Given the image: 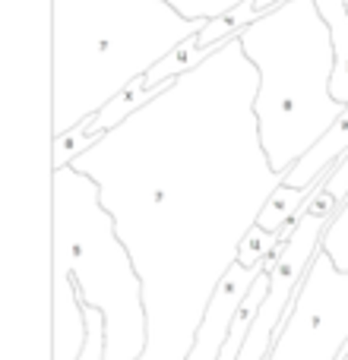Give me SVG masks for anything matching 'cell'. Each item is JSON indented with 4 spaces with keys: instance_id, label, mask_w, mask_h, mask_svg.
Returning a JSON list of instances; mask_svg holds the SVG:
<instances>
[{
    "instance_id": "obj_6",
    "label": "cell",
    "mask_w": 348,
    "mask_h": 360,
    "mask_svg": "<svg viewBox=\"0 0 348 360\" xmlns=\"http://www.w3.org/2000/svg\"><path fill=\"white\" fill-rule=\"evenodd\" d=\"M273 256L263 259L260 266H254V269L241 266V262H231L228 266V272L222 275L218 288L212 291L209 307H206L203 319H199V326H197V338H193L190 360H218L225 342H228V329H231V319H235L237 307L244 304V297L250 294V288L256 285L260 272H266V269L273 266Z\"/></svg>"
},
{
    "instance_id": "obj_8",
    "label": "cell",
    "mask_w": 348,
    "mask_h": 360,
    "mask_svg": "<svg viewBox=\"0 0 348 360\" xmlns=\"http://www.w3.org/2000/svg\"><path fill=\"white\" fill-rule=\"evenodd\" d=\"M326 174H330V171H326ZM326 174L317 177L311 186H292V184H285V180H282V184L273 190V196L266 199V205L260 209L256 224H263L266 231H282L285 224L298 221L301 212L307 209V202H311V199L317 196V190L323 186Z\"/></svg>"
},
{
    "instance_id": "obj_1",
    "label": "cell",
    "mask_w": 348,
    "mask_h": 360,
    "mask_svg": "<svg viewBox=\"0 0 348 360\" xmlns=\"http://www.w3.org/2000/svg\"><path fill=\"white\" fill-rule=\"evenodd\" d=\"M256 86L241 38H225L73 158L143 278L149 342L137 360H190L212 291L285 180L260 143Z\"/></svg>"
},
{
    "instance_id": "obj_4",
    "label": "cell",
    "mask_w": 348,
    "mask_h": 360,
    "mask_svg": "<svg viewBox=\"0 0 348 360\" xmlns=\"http://www.w3.org/2000/svg\"><path fill=\"white\" fill-rule=\"evenodd\" d=\"M51 262L73 275L82 304L105 313L108 360H137L149 342L143 278L99 199V180L63 165L51 171Z\"/></svg>"
},
{
    "instance_id": "obj_10",
    "label": "cell",
    "mask_w": 348,
    "mask_h": 360,
    "mask_svg": "<svg viewBox=\"0 0 348 360\" xmlns=\"http://www.w3.org/2000/svg\"><path fill=\"white\" fill-rule=\"evenodd\" d=\"M326 25L333 35V51H336V67H333V98L348 105V0H317Z\"/></svg>"
},
{
    "instance_id": "obj_15",
    "label": "cell",
    "mask_w": 348,
    "mask_h": 360,
    "mask_svg": "<svg viewBox=\"0 0 348 360\" xmlns=\"http://www.w3.org/2000/svg\"><path fill=\"white\" fill-rule=\"evenodd\" d=\"M168 4L187 19H218L228 10H235L241 0H168Z\"/></svg>"
},
{
    "instance_id": "obj_5",
    "label": "cell",
    "mask_w": 348,
    "mask_h": 360,
    "mask_svg": "<svg viewBox=\"0 0 348 360\" xmlns=\"http://www.w3.org/2000/svg\"><path fill=\"white\" fill-rule=\"evenodd\" d=\"M348 348V272L323 247L301 278L266 360H339Z\"/></svg>"
},
{
    "instance_id": "obj_2",
    "label": "cell",
    "mask_w": 348,
    "mask_h": 360,
    "mask_svg": "<svg viewBox=\"0 0 348 360\" xmlns=\"http://www.w3.org/2000/svg\"><path fill=\"white\" fill-rule=\"evenodd\" d=\"M206 22L168 0H51V136L95 117Z\"/></svg>"
},
{
    "instance_id": "obj_11",
    "label": "cell",
    "mask_w": 348,
    "mask_h": 360,
    "mask_svg": "<svg viewBox=\"0 0 348 360\" xmlns=\"http://www.w3.org/2000/svg\"><path fill=\"white\" fill-rule=\"evenodd\" d=\"M216 48V44H212ZM212 48H203V44L197 41V35L193 38H187L180 48H174L165 60H159L156 67L149 70V73L143 76L149 86H162V82H168V79H174V76H180V73H187V70H193L197 63H203L206 57H209V51Z\"/></svg>"
},
{
    "instance_id": "obj_9",
    "label": "cell",
    "mask_w": 348,
    "mask_h": 360,
    "mask_svg": "<svg viewBox=\"0 0 348 360\" xmlns=\"http://www.w3.org/2000/svg\"><path fill=\"white\" fill-rule=\"evenodd\" d=\"M165 86H168V82H162V86H149V82L139 76L137 82H130V89H124L118 98L108 101V105L101 108L95 117H86L82 124H76V130H80V133H108V130H114V127L124 124L133 111H139L146 101L156 98Z\"/></svg>"
},
{
    "instance_id": "obj_13",
    "label": "cell",
    "mask_w": 348,
    "mask_h": 360,
    "mask_svg": "<svg viewBox=\"0 0 348 360\" xmlns=\"http://www.w3.org/2000/svg\"><path fill=\"white\" fill-rule=\"evenodd\" d=\"M323 250L333 256V262H336L342 272H348V199L339 205V212L330 218V224H326Z\"/></svg>"
},
{
    "instance_id": "obj_3",
    "label": "cell",
    "mask_w": 348,
    "mask_h": 360,
    "mask_svg": "<svg viewBox=\"0 0 348 360\" xmlns=\"http://www.w3.org/2000/svg\"><path fill=\"white\" fill-rule=\"evenodd\" d=\"M237 38L260 70L254 114L263 152L285 174L348 108L330 89L336 67L330 25L317 0H282Z\"/></svg>"
},
{
    "instance_id": "obj_12",
    "label": "cell",
    "mask_w": 348,
    "mask_h": 360,
    "mask_svg": "<svg viewBox=\"0 0 348 360\" xmlns=\"http://www.w3.org/2000/svg\"><path fill=\"white\" fill-rule=\"evenodd\" d=\"M294 224L298 221L285 224L282 231H266L263 224H250V231L244 234V240H241V250H237V262H241V266H250V269L260 266L263 259H269V256L279 250V243L292 234Z\"/></svg>"
},
{
    "instance_id": "obj_7",
    "label": "cell",
    "mask_w": 348,
    "mask_h": 360,
    "mask_svg": "<svg viewBox=\"0 0 348 360\" xmlns=\"http://www.w3.org/2000/svg\"><path fill=\"white\" fill-rule=\"evenodd\" d=\"M345 152H348V108L342 111V117L317 139V146H311V149L285 171V184L311 186L317 177H323L326 171L336 168V165L342 162Z\"/></svg>"
},
{
    "instance_id": "obj_14",
    "label": "cell",
    "mask_w": 348,
    "mask_h": 360,
    "mask_svg": "<svg viewBox=\"0 0 348 360\" xmlns=\"http://www.w3.org/2000/svg\"><path fill=\"white\" fill-rule=\"evenodd\" d=\"M76 360H108V326L101 307L86 304V348Z\"/></svg>"
}]
</instances>
